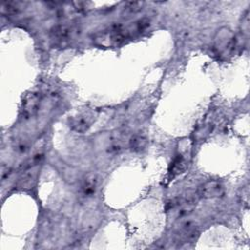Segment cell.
<instances>
[{
  "mask_svg": "<svg viewBox=\"0 0 250 250\" xmlns=\"http://www.w3.org/2000/svg\"><path fill=\"white\" fill-rule=\"evenodd\" d=\"M224 193V187L223 185L214 180L207 181L203 183L198 188V195L202 198H216L220 197Z\"/></svg>",
  "mask_w": 250,
  "mask_h": 250,
  "instance_id": "277c9868",
  "label": "cell"
},
{
  "mask_svg": "<svg viewBox=\"0 0 250 250\" xmlns=\"http://www.w3.org/2000/svg\"><path fill=\"white\" fill-rule=\"evenodd\" d=\"M98 177L95 174H88L86 175L80 184V194L84 198H88L93 196L98 188Z\"/></svg>",
  "mask_w": 250,
  "mask_h": 250,
  "instance_id": "8992f818",
  "label": "cell"
},
{
  "mask_svg": "<svg viewBox=\"0 0 250 250\" xmlns=\"http://www.w3.org/2000/svg\"><path fill=\"white\" fill-rule=\"evenodd\" d=\"M147 145H148V140L144 135L136 134V135H133L129 140V146H130L131 149L136 152L145 150L146 148Z\"/></svg>",
  "mask_w": 250,
  "mask_h": 250,
  "instance_id": "30bf717a",
  "label": "cell"
},
{
  "mask_svg": "<svg viewBox=\"0 0 250 250\" xmlns=\"http://www.w3.org/2000/svg\"><path fill=\"white\" fill-rule=\"evenodd\" d=\"M91 123H92L91 117H88L86 115H79L70 119L69 127L71 130L77 133H84L90 128Z\"/></svg>",
  "mask_w": 250,
  "mask_h": 250,
  "instance_id": "ba28073f",
  "label": "cell"
},
{
  "mask_svg": "<svg viewBox=\"0 0 250 250\" xmlns=\"http://www.w3.org/2000/svg\"><path fill=\"white\" fill-rule=\"evenodd\" d=\"M143 5H144L143 2H127L125 3L124 11L129 14L138 13L143 9Z\"/></svg>",
  "mask_w": 250,
  "mask_h": 250,
  "instance_id": "7c38bea8",
  "label": "cell"
},
{
  "mask_svg": "<svg viewBox=\"0 0 250 250\" xmlns=\"http://www.w3.org/2000/svg\"><path fill=\"white\" fill-rule=\"evenodd\" d=\"M241 27H242V31L244 33L247 34L249 32V14H248V12H246V14L244 15V17L242 19Z\"/></svg>",
  "mask_w": 250,
  "mask_h": 250,
  "instance_id": "4fadbf2b",
  "label": "cell"
},
{
  "mask_svg": "<svg viewBox=\"0 0 250 250\" xmlns=\"http://www.w3.org/2000/svg\"><path fill=\"white\" fill-rule=\"evenodd\" d=\"M216 45L220 51H229L234 46V37L230 30L224 28L218 32V37L216 38Z\"/></svg>",
  "mask_w": 250,
  "mask_h": 250,
  "instance_id": "52a82bcc",
  "label": "cell"
},
{
  "mask_svg": "<svg viewBox=\"0 0 250 250\" xmlns=\"http://www.w3.org/2000/svg\"><path fill=\"white\" fill-rule=\"evenodd\" d=\"M22 2L20 1H4L1 5V14L7 16L18 15L22 10Z\"/></svg>",
  "mask_w": 250,
  "mask_h": 250,
  "instance_id": "9c48e42d",
  "label": "cell"
},
{
  "mask_svg": "<svg viewBox=\"0 0 250 250\" xmlns=\"http://www.w3.org/2000/svg\"><path fill=\"white\" fill-rule=\"evenodd\" d=\"M79 29L74 24L62 23L54 26L50 30L51 39L59 45H63L68 43L73 37L78 33Z\"/></svg>",
  "mask_w": 250,
  "mask_h": 250,
  "instance_id": "7a4b0ae2",
  "label": "cell"
},
{
  "mask_svg": "<svg viewBox=\"0 0 250 250\" xmlns=\"http://www.w3.org/2000/svg\"><path fill=\"white\" fill-rule=\"evenodd\" d=\"M179 220L180 222L176 229L177 240L182 243H188V242L193 241L198 234L196 226L192 222L186 220V218L179 219Z\"/></svg>",
  "mask_w": 250,
  "mask_h": 250,
  "instance_id": "3957f363",
  "label": "cell"
},
{
  "mask_svg": "<svg viewBox=\"0 0 250 250\" xmlns=\"http://www.w3.org/2000/svg\"><path fill=\"white\" fill-rule=\"evenodd\" d=\"M149 25V21L142 19L131 24H113L108 28L97 33L93 40L97 45L104 47H117L125 42L129 37L141 33Z\"/></svg>",
  "mask_w": 250,
  "mask_h": 250,
  "instance_id": "6da1fadb",
  "label": "cell"
},
{
  "mask_svg": "<svg viewBox=\"0 0 250 250\" xmlns=\"http://www.w3.org/2000/svg\"><path fill=\"white\" fill-rule=\"evenodd\" d=\"M40 104V97L34 93L26 96L22 103L21 107V116L23 119H29L34 116L39 109Z\"/></svg>",
  "mask_w": 250,
  "mask_h": 250,
  "instance_id": "5b68a950",
  "label": "cell"
},
{
  "mask_svg": "<svg viewBox=\"0 0 250 250\" xmlns=\"http://www.w3.org/2000/svg\"><path fill=\"white\" fill-rule=\"evenodd\" d=\"M185 169H186V161H185L184 157L179 154L173 159V161L171 163V166L169 169L170 178H174L177 175L183 173L185 171Z\"/></svg>",
  "mask_w": 250,
  "mask_h": 250,
  "instance_id": "8fae6325",
  "label": "cell"
}]
</instances>
